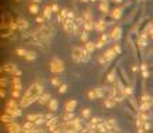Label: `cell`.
Wrapping results in <instances>:
<instances>
[{"label": "cell", "instance_id": "15", "mask_svg": "<svg viewBox=\"0 0 153 133\" xmlns=\"http://www.w3.org/2000/svg\"><path fill=\"white\" fill-rule=\"evenodd\" d=\"M50 101H51V95L50 94H43L40 98H38V102L43 103V105H47Z\"/></svg>", "mask_w": 153, "mask_h": 133}, {"label": "cell", "instance_id": "37", "mask_svg": "<svg viewBox=\"0 0 153 133\" xmlns=\"http://www.w3.org/2000/svg\"><path fill=\"white\" fill-rule=\"evenodd\" d=\"M108 81H109V82H115V72H111V74L108 75Z\"/></svg>", "mask_w": 153, "mask_h": 133}, {"label": "cell", "instance_id": "3", "mask_svg": "<svg viewBox=\"0 0 153 133\" xmlns=\"http://www.w3.org/2000/svg\"><path fill=\"white\" fill-rule=\"evenodd\" d=\"M48 68L53 74H60L64 70V63L61 60H58V58H53L48 64Z\"/></svg>", "mask_w": 153, "mask_h": 133}, {"label": "cell", "instance_id": "44", "mask_svg": "<svg viewBox=\"0 0 153 133\" xmlns=\"http://www.w3.org/2000/svg\"><path fill=\"white\" fill-rule=\"evenodd\" d=\"M43 20H44L43 17H37V18H36V21H37V23H43Z\"/></svg>", "mask_w": 153, "mask_h": 133}, {"label": "cell", "instance_id": "18", "mask_svg": "<svg viewBox=\"0 0 153 133\" xmlns=\"http://www.w3.org/2000/svg\"><path fill=\"white\" fill-rule=\"evenodd\" d=\"M17 28H19V30H24V28H27V21L23 20V18H19V20H17Z\"/></svg>", "mask_w": 153, "mask_h": 133}, {"label": "cell", "instance_id": "11", "mask_svg": "<svg viewBox=\"0 0 153 133\" xmlns=\"http://www.w3.org/2000/svg\"><path fill=\"white\" fill-rule=\"evenodd\" d=\"M77 108V101L75 99H71L65 103V112H73L74 109Z\"/></svg>", "mask_w": 153, "mask_h": 133}, {"label": "cell", "instance_id": "43", "mask_svg": "<svg viewBox=\"0 0 153 133\" xmlns=\"http://www.w3.org/2000/svg\"><path fill=\"white\" fill-rule=\"evenodd\" d=\"M1 86H7V81L3 78H1Z\"/></svg>", "mask_w": 153, "mask_h": 133}, {"label": "cell", "instance_id": "6", "mask_svg": "<svg viewBox=\"0 0 153 133\" xmlns=\"http://www.w3.org/2000/svg\"><path fill=\"white\" fill-rule=\"evenodd\" d=\"M36 99L31 98V96H27V95H23V98H21V101H20V108H27V106H30L31 103H34Z\"/></svg>", "mask_w": 153, "mask_h": 133}, {"label": "cell", "instance_id": "42", "mask_svg": "<svg viewBox=\"0 0 153 133\" xmlns=\"http://www.w3.org/2000/svg\"><path fill=\"white\" fill-rule=\"evenodd\" d=\"M102 46H104V41H102V40H101V41H98V43H97V48H101Z\"/></svg>", "mask_w": 153, "mask_h": 133}, {"label": "cell", "instance_id": "28", "mask_svg": "<svg viewBox=\"0 0 153 133\" xmlns=\"http://www.w3.org/2000/svg\"><path fill=\"white\" fill-rule=\"evenodd\" d=\"M140 70H142V75H143L145 78H147V75H149V74H147V67H146L145 64H142V65H140Z\"/></svg>", "mask_w": 153, "mask_h": 133}, {"label": "cell", "instance_id": "48", "mask_svg": "<svg viewBox=\"0 0 153 133\" xmlns=\"http://www.w3.org/2000/svg\"><path fill=\"white\" fill-rule=\"evenodd\" d=\"M92 1H95V0H92Z\"/></svg>", "mask_w": 153, "mask_h": 133}, {"label": "cell", "instance_id": "10", "mask_svg": "<svg viewBox=\"0 0 153 133\" xmlns=\"http://www.w3.org/2000/svg\"><path fill=\"white\" fill-rule=\"evenodd\" d=\"M121 36H122V30L119 27H115L112 30V33H111V38L115 40V41H118V40L121 38Z\"/></svg>", "mask_w": 153, "mask_h": 133}, {"label": "cell", "instance_id": "14", "mask_svg": "<svg viewBox=\"0 0 153 133\" xmlns=\"http://www.w3.org/2000/svg\"><path fill=\"white\" fill-rule=\"evenodd\" d=\"M84 48H85V51H87V53L91 54V53H94V50L97 48V44H94L92 41H87V43H85V46H84Z\"/></svg>", "mask_w": 153, "mask_h": 133}, {"label": "cell", "instance_id": "27", "mask_svg": "<svg viewBox=\"0 0 153 133\" xmlns=\"http://www.w3.org/2000/svg\"><path fill=\"white\" fill-rule=\"evenodd\" d=\"M99 10H101V11H105V13H106V11H108V1L102 0V3L99 4Z\"/></svg>", "mask_w": 153, "mask_h": 133}, {"label": "cell", "instance_id": "26", "mask_svg": "<svg viewBox=\"0 0 153 133\" xmlns=\"http://www.w3.org/2000/svg\"><path fill=\"white\" fill-rule=\"evenodd\" d=\"M51 13H53V9H51V7H46V9H44V18H48V20H50Z\"/></svg>", "mask_w": 153, "mask_h": 133}, {"label": "cell", "instance_id": "23", "mask_svg": "<svg viewBox=\"0 0 153 133\" xmlns=\"http://www.w3.org/2000/svg\"><path fill=\"white\" fill-rule=\"evenodd\" d=\"M88 98L89 99H92V101H94V99H98V94H97V89H95V88L91 89V91L88 92Z\"/></svg>", "mask_w": 153, "mask_h": 133}, {"label": "cell", "instance_id": "16", "mask_svg": "<svg viewBox=\"0 0 153 133\" xmlns=\"http://www.w3.org/2000/svg\"><path fill=\"white\" fill-rule=\"evenodd\" d=\"M105 28H106V23L105 21H102V20H99V21H97V24H95V30L97 31H105Z\"/></svg>", "mask_w": 153, "mask_h": 133}, {"label": "cell", "instance_id": "4", "mask_svg": "<svg viewBox=\"0 0 153 133\" xmlns=\"http://www.w3.org/2000/svg\"><path fill=\"white\" fill-rule=\"evenodd\" d=\"M115 55H116L115 50H113V48H109V50H106L104 54L101 55V58H99V63H101V64L109 63V61H112L113 58H115Z\"/></svg>", "mask_w": 153, "mask_h": 133}, {"label": "cell", "instance_id": "8", "mask_svg": "<svg viewBox=\"0 0 153 133\" xmlns=\"http://www.w3.org/2000/svg\"><path fill=\"white\" fill-rule=\"evenodd\" d=\"M1 70L4 71V72H10V74H13V75H14L17 71H19V70H17V67H16V65H13V64H4Z\"/></svg>", "mask_w": 153, "mask_h": 133}, {"label": "cell", "instance_id": "20", "mask_svg": "<svg viewBox=\"0 0 153 133\" xmlns=\"http://www.w3.org/2000/svg\"><path fill=\"white\" fill-rule=\"evenodd\" d=\"M121 14H122V9L121 7H116L115 10L112 11V17L115 18V20H118L119 17H121Z\"/></svg>", "mask_w": 153, "mask_h": 133}, {"label": "cell", "instance_id": "13", "mask_svg": "<svg viewBox=\"0 0 153 133\" xmlns=\"http://www.w3.org/2000/svg\"><path fill=\"white\" fill-rule=\"evenodd\" d=\"M47 106H48V110H51V112H56V110L58 109V101L54 99V98H51V101L47 103Z\"/></svg>", "mask_w": 153, "mask_h": 133}, {"label": "cell", "instance_id": "30", "mask_svg": "<svg viewBox=\"0 0 153 133\" xmlns=\"http://www.w3.org/2000/svg\"><path fill=\"white\" fill-rule=\"evenodd\" d=\"M82 18H84V21H92V18H91V13H89V11H85L84 16H82Z\"/></svg>", "mask_w": 153, "mask_h": 133}, {"label": "cell", "instance_id": "2", "mask_svg": "<svg viewBox=\"0 0 153 133\" xmlns=\"http://www.w3.org/2000/svg\"><path fill=\"white\" fill-rule=\"evenodd\" d=\"M43 94H44V92H43V86H41L40 84H33V85L28 86L27 91H26V95L34 98L36 101H38V98H40Z\"/></svg>", "mask_w": 153, "mask_h": 133}, {"label": "cell", "instance_id": "45", "mask_svg": "<svg viewBox=\"0 0 153 133\" xmlns=\"http://www.w3.org/2000/svg\"><path fill=\"white\" fill-rule=\"evenodd\" d=\"M113 1H115V3H119V1H121V0H113Z\"/></svg>", "mask_w": 153, "mask_h": 133}, {"label": "cell", "instance_id": "29", "mask_svg": "<svg viewBox=\"0 0 153 133\" xmlns=\"http://www.w3.org/2000/svg\"><path fill=\"white\" fill-rule=\"evenodd\" d=\"M30 13L37 14V13H38V6H37V4H31V6H30Z\"/></svg>", "mask_w": 153, "mask_h": 133}, {"label": "cell", "instance_id": "5", "mask_svg": "<svg viewBox=\"0 0 153 133\" xmlns=\"http://www.w3.org/2000/svg\"><path fill=\"white\" fill-rule=\"evenodd\" d=\"M152 98L149 96V95H143L142 96V101H140V110H147V109H150V106H152V101H150Z\"/></svg>", "mask_w": 153, "mask_h": 133}, {"label": "cell", "instance_id": "47", "mask_svg": "<svg viewBox=\"0 0 153 133\" xmlns=\"http://www.w3.org/2000/svg\"><path fill=\"white\" fill-rule=\"evenodd\" d=\"M82 1H87V0H82Z\"/></svg>", "mask_w": 153, "mask_h": 133}, {"label": "cell", "instance_id": "9", "mask_svg": "<svg viewBox=\"0 0 153 133\" xmlns=\"http://www.w3.org/2000/svg\"><path fill=\"white\" fill-rule=\"evenodd\" d=\"M116 102H118V101L113 98L112 95H109L108 98H105L104 103H105V106H106V108H112V106H115V105H116Z\"/></svg>", "mask_w": 153, "mask_h": 133}, {"label": "cell", "instance_id": "19", "mask_svg": "<svg viewBox=\"0 0 153 133\" xmlns=\"http://www.w3.org/2000/svg\"><path fill=\"white\" fill-rule=\"evenodd\" d=\"M92 28H95V24L92 23V21H85L84 23V30L85 31H91Z\"/></svg>", "mask_w": 153, "mask_h": 133}, {"label": "cell", "instance_id": "17", "mask_svg": "<svg viewBox=\"0 0 153 133\" xmlns=\"http://www.w3.org/2000/svg\"><path fill=\"white\" fill-rule=\"evenodd\" d=\"M11 84H13V86H14V89H17V91L21 89V81H20L19 77H14V78L11 79Z\"/></svg>", "mask_w": 153, "mask_h": 133}, {"label": "cell", "instance_id": "46", "mask_svg": "<svg viewBox=\"0 0 153 133\" xmlns=\"http://www.w3.org/2000/svg\"><path fill=\"white\" fill-rule=\"evenodd\" d=\"M33 1H36V3H38V1H40V0H33Z\"/></svg>", "mask_w": 153, "mask_h": 133}, {"label": "cell", "instance_id": "36", "mask_svg": "<svg viewBox=\"0 0 153 133\" xmlns=\"http://www.w3.org/2000/svg\"><path fill=\"white\" fill-rule=\"evenodd\" d=\"M11 96H13V99H16L20 96V91H17V89H13V92H11Z\"/></svg>", "mask_w": 153, "mask_h": 133}, {"label": "cell", "instance_id": "22", "mask_svg": "<svg viewBox=\"0 0 153 133\" xmlns=\"http://www.w3.org/2000/svg\"><path fill=\"white\" fill-rule=\"evenodd\" d=\"M146 41H147V34H146V33L140 34V37H139V44L143 47V46H146Z\"/></svg>", "mask_w": 153, "mask_h": 133}, {"label": "cell", "instance_id": "38", "mask_svg": "<svg viewBox=\"0 0 153 133\" xmlns=\"http://www.w3.org/2000/svg\"><path fill=\"white\" fill-rule=\"evenodd\" d=\"M51 82H53V85H56V86H61V85H60V79L57 78V77H56V78H53V81H51Z\"/></svg>", "mask_w": 153, "mask_h": 133}, {"label": "cell", "instance_id": "34", "mask_svg": "<svg viewBox=\"0 0 153 133\" xmlns=\"http://www.w3.org/2000/svg\"><path fill=\"white\" fill-rule=\"evenodd\" d=\"M16 53H17V55H19V57H26V54H27V51H24L23 48H19Z\"/></svg>", "mask_w": 153, "mask_h": 133}, {"label": "cell", "instance_id": "25", "mask_svg": "<svg viewBox=\"0 0 153 133\" xmlns=\"http://www.w3.org/2000/svg\"><path fill=\"white\" fill-rule=\"evenodd\" d=\"M74 119V113L73 112H65L64 115V122H71Z\"/></svg>", "mask_w": 153, "mask_h": 133}, {"label": "cell", "instance_id": "41", "mask_svg": "<svg viewBox=\"0 0 153 133\" xmlns=\"http://www.w3.org/2000/svg\"><path fill=\"white\" fill-rule=\"evenodd\" d=\"M51 9H53V11H60V7H58L57 4H53V6H51Z\"/></svg>", "mask_w": 153, "mask_h": 133}, {"label": "cell", "instance_id": "39", "mask_svg": "<svg viewBox=\"0 0 153 133\" xmlns=\"http://www.w3.org/2000/svg\"><path fill=\"white\" fill-rule=\"evenodd\" d=\"M108 38H109V36H108V34H102V37H101V40H102L104 43H106V41H108Z\"/></svg>", "mask_w": 153, "mask_h": 133}, {"label": "cell", "instance_id": "12", "mask_svg": "<svg viewBox=\"0 0 153 133\" xmlns=\"http://www.w3.org/2000/svg\"><path fill=\"white\" fill-rule=\"evenodd\" d=\"M1 122L4 123V125H10V123H13L14 122V117L11 116V115H7V113H4V115H1Z\"/></svg>", "mask_w": 153, "mask_h": 133}, {"label": "cell", "instance_id": "7", "mask_svg": "<svg viewBox=\"0 0 153 133\" xmlns=\"http://www.w3.org/2000/svg\"><path fill=\"white\" fill-rule=\"evenodd\" d=\"M7 132L9 133H23V126L17 125L16 122L7 125Z\"/></svg>", "mask_w": 153, "mask_h": 133}, {"label": "cell", "instance_id": "35", "mask_svg": "<svg viewBox=\"0 0 153 133\" xmlns=\"http://www.w3.org/2000/svg\"><path fill=\"white\" fill-rule=\"evenodd\" d=\"M123 94H125V96H126V95H130L132 94V89H130L129 86H123Z\"/></svg>", "mask_w": 153, "mask_h": 133}, {"label": "cell", "instance_id": "31", "mask_svg": "<svg viewBox=\"0 0 153 133\" xmlns=\"http://www.w3.org/2000/svg\"><path fill=\"white\" fill-rule=\"evenodd\" d=\"M81 40H82L84 43H87V41H88V31H85V30H84V31L81 33Z\"/></svg>", "mask_w": 153, "mask_h": 133}, {"label": "cell", "instance_id": "40", "mask_svg": "<svg viewBox=\"0 0 153 133\" xmlns=\"http://www.w3.org/2000/svg\"><path fill=\"white\" fill-rule=\"evenodd\" d=\"M113 50H115V53H116V54H119V53H121V47H119V46H113Z\"/></svg>", "mask_w": 153, "mask_h": 133}, {"label": "cell", "instance_id": "33", "mask_svg": "<svg viewBox=\"0 0 153 133\" xmlns=\"http://www.w3.org/2000/svg\"><path fill=\"white\" fill-rule=\"evenodd\" d=\"M58 92L60 94H65L67 92V85L65 84H61V86H58Z\"/></svg>", "mask_w": 153, "mask_h": 133}, {"label": "cell", "instance_id": "21", "mask_svg": "<svg viewBox=\"0 0 153 133\" xmlns=\"http://www.w3.org/2000/svg\"><path fill=\"white\" fill-rule=\"evenodd\" d=\"M6 108H10V109H16V108H17L16 99H9L7 103H6Z\"/></svg>", "mask_w": 153, "mask_h": 133}, {"label": "cell", "instance_id": "32", "mask_svg": "<svg viewBox=\"0 0 153 133\" xmlns=\"http://www.w3.org/2000/svg\"><path fill=\"white\" fill-rule=\"evenodd\" d=\"M89 115H91V110L89 109H84L81 112V116L84 117V119H85V117H89Z\"/></svg>", "mask_w": 153, "mask_h": 133}, {"label": "cell", "instance_id": "1", "mask_svg": "<svg viewBox=\"0 0 153 133\" xmlns=\"http://www.w3.org/2000/svg\"><path fill=\"white\" fill-rule=\"evenodd\" d=\"M89 53L85 51L84 47H74L73 48V53H71V57L75 63H87L89 61Z\"/></svg>", "mask_w": 153, "mask_h": 133}, {"label": "cell", "instance_id": "24", "mask_svg": "<svg viewBox=\"0 0 153 133\" xmlns=\"http://www.w3.org/2000/svg\"><path fill=\"white\" fill-rule=\"evenodd\" d=\"M36 57H37V54H36V53L28 51V53L26 54V60H27V61H33V60H36Z\"/></svg>", "mask_w": 153, "mask_h": 133}]
</instances>
